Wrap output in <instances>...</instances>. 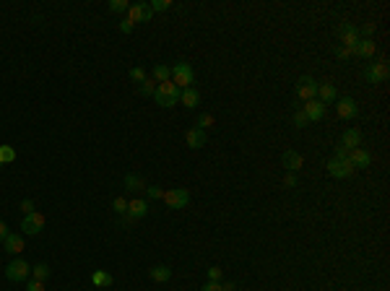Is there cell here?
<instances>
[{"label":"cell","instance_id":"3","mask_svg":"<svg viewBox=\"0 0 390 291\" xmlns=\"http://www.w3.org/2000/svg\"><path fill=\"white\" fill-rule=\"evenodd\" d=\"M338 39H341V47H348L351 55H354V47L359 42V26L354 24H341L338 26Z\"/></svg>","mask_w":390,"mask_h":291},{"label":"cell","instance_id":"30","mask_svg":"<svg viewBox=\"0 0 390 291\" xmlns=\"http://www.w3.org/2000/svg\"><path fill=\"white\" fill-rule=\"evenodd\" d=\"M112 211L120 214V216H125V214H128V200H125V198H114V200H112Z\"/></svg>","mask_w":390,"mask_h":291},{"label":"cell","instance_id":"14","mask_svg":"<svg viewBox=\"0 0 390 291\" xmlns=\"http://www.w3.org/2000/svg\"><path fill=\"white\" fill-rule=\"evenodd\" d=\"M348 161H351V166H354V169H364V166H369L372 164V153L367 151V148H354L348 153Z\"/></svg>","mask_w":390,"mask_h":291},{"label":"cell","instance_id":"18","mask_svg":"<svg viewBox=\"0 0 390 291\" xmlns=\"http://www.w3.org/2000/svg\"><path fill=\"white\" fill-rule=\"evenodd\" d=\"M185 141H187L190 148H203V146H206V130H201V128H190V130L185 133Z\"/></svg>","mask_w":390,"mask_h":291},{"label":"cell","instance_id":"29","mask_svg":"<svg viewBox=\"0 0 390 291\" xmlns=\"http://www.w3.org/2000/svg\"><path fill=\"white\" fill-rule=\"evenodd\" d=\"M128 8H130L128 0H109V11L114 13H128Z\"/></svg>","mask_w":390,"mask_h":291},{"label":"cell","instance_id":"23","mask_svg":"<svg viewBox=\"0 0 390 291\" xmlns=\"http://www.w3.org/2000/svg\"><path fill=\"white\" fill-rule=\"evenodd\" d=\"M151 75H153L156 83H167V81H172V68H167V65H153Z\"/></svg>","mask_w":390,"mask_h":291},{"label":"cell","instance_id":"20","mask_svg":"<svg viewBox=\"0 0 390 291\" xmlns=\"http://www.w3.org/2000/svg\"><path fill=\"white\" fill-rule=\"evenodd\" d=\"M180 102H182V107H187V109H195V107L201 104V94L195 91L192 86H190V89H182V91H180Z\"/></svg>","mask_w":390,"mask_h":291},{"label":"cell","instance_id":"6","mask_svg":"<svg viewBox=\"0 0 390 291\" xmlns=\"http://www.w3.org/2000/svg\"><path fill=\"white\" fill-rule=\"evenodd\" d=\"M151 16H153V11H151V6L146 3V0H141V3H133L130 8H128V21L135 26V24H143V21H151Z\"/></svg>","mask_w":390,"mask_h":291},{"label":"cell","instance_id":"16","mask_svg":"<svg viewBox=\"0 0 390 291\" xmlns=\"http://www.w3.org/2000/svg\"><path fill=\"white\" fill-rule=\"evenodd\" d=\"M336 99H338V91H336L333 83H318V102H323V104H333Z\"/></svg>","mask_w":390,"mask_h":291},{"label":"cell","instance_id":"7","mask_svg":"<svg viewBox=\"0 0 390 291\" xmlns=\"http://www.w3.org/2000/svg\"><path fill=\"white\" fill-rule=\"evenodd\" d=\"M297 96L302 102H309V99H318V81L309 78V75H302L299 83H297Z\"/></svg>","mask_w":390,"mask_h":291},{"label":"cell","instance_id":"44","mask_svg":"<svg viewBox=\"0 0 390 291\" xmlns=\"http://www.w3.org/2000/svg\"><path fill=\"white\" fill-rule=\"evenodd\" d=\"M348 153H351V151H348V148H343V146H338V148H336V159H348Z\"/></svg>","mask_w":390,"mask_h":291},{"label":"cell","instance_id":"47","mask_svg":"<svg viewBox=\"0 0 390 291\" xmlns=\"http://www.w3.org/2000/svg\"><path fill=\"white\" fill-rule=\"evenodd\" d=\"M0 166H3V164H0Z\"/></svg>","mask_w":390,"mask_h":291},{"label":"cell","instance_id":"41","mask_svg":"<svg viewBox=\"0 0 390 291\" xmlns=\"http://www.w3.org/2000/svg\"><path fill=\"white\" fill-rule=\"evenodd\" d=\"M284 185H286V187H297V177H294V172H286V177H284Z\"/></svg>","mask_w":390,"mask_h":291},{"label":"cell","instance_id":"2","mask_svg":"<svg viewBox=\"0 0 390 291\" xmlns=\"http://www.w3.org/2000/svg\"><path fill=\"white\" fill-rule=\"evenodd\" d=\"M6 276H8V281H26L31 276V265L24 258H16L6 265Z\"/></svg>","mask_w":390,"mask_h":291},{"label":"cell","instance_id":"12","mask_svg":"<svg viewBox=\"0 0 390 291\" xmlns=\"http://www.w3.org/2000/svg\"><path fill=\"white\" fill-rule=\"evenodd\" d=\"M302 112L307 114V120H309V122H318V120H323V117H325V104H323V102H318V99H309V102H304V104H302Z\"/></svg>","mask_w":390,"mask_h":291},{"label":"cell","instance_id":"21","mask_svg":"<svg viewBox=\"0 0 390 291\" xmlns=\"http://www.w3.org/2000/svg\"><path fill=\"white\" fill-rule=\"evenodd\" d=\"M3 244H6V253L18 255L21 249H24V237H21V234H8V237L3 239Z\"/></svg>","mask_w":390,"mask_h":291},{"label":"cell","instance_id":"10","mask_svg":"<svg viewBox=\"0 0 390 291\" xmlns=\"http://www.w3.org/2000/svg\"><path fill=\"white\" fill-rule=\"evenodd\" d=\"M45 229V216L42 214H29V216H24V221H21V234H39Z\"/></svg>","mask_w":390,"mask_h":291},{"label":"cell","instance_id":"40","mask_svg":"<svg viewBox=\"0 0 390 291\" xmlns=\"http://www.w3.org/2000/svg\"><path fill=\"white\" fill-rule=\"evenodd\" d=\"M146 192H148V198H162V195H164V190H162V187H156V185H151Z\"/></svg>","mask_w":390,"mask_h":291},{"label":"cell","instance_id":"28","mask_svg":"<svg viewBox=\"0 0 390 291\" xmlns=\"http://www.w3.org/2000/svg\"><path fill=\"white\" fill-rule=\"evenodd\" d=\"M138 91H141L143 96H153V91H156V81H153V78H146L141 86H138Z\"/></svg>","mask_w":390,"mask_h":291},{"label":"cell","instance_id":"4","mask_svg":"<svg viewBox=\"0 0 390 291\" xmlns=\"http://www.w3.org/2000/svg\"><path fill=\"white\" fill-rule=\"evenodd\" d=\"M172 83L182 91V89H190V83H192V68L187 63H177L172 68Z\"/></svg>","mask_w":390,"mask_h":291},{"label":"cell","instance_id":"13","mask_svg":"<svg viewBox=\"0 0 390 291\" xmlns=\"http://www.w3.org/2000/svg\"><path fill=\"white\" fill-rule=\"evenodd\" d=\"M387 63H372V65H367V70H364V75H367V81L369 83H382V81H387Z\"/></svg>","mask_w":390,"mask_h":291},{"label":"cell","instance_id":"1","mask_svg":"<svg viewBox=\"0 0 390 291\" xmlns=\"http://www.w3.org/2000/svg\"><path fill=\"white\" fill-rule=\"evenodd\" d=\"M153 99H156V104H159V107L169 109V107H174V104L180 102V89L174 86L172 81L159 83V86H156V91H153Z\"/></svg>","mask_w":390,"mask_h":291},{"label":"cell","instance_id":"25","mask_svg":"<svg viewBox=\"0 0 390 291\" xmlns=\"http://www.w3.org/2000/svg\"><path fill=\"white\" fill-rule=\"evenodd\" d=\"M125 190H146V182L135 174H125Z\"/></svg>","mask_w":390,"mask_h":291},{"label":"cell","instance_id":"36","mask_svg":"<svg viewBox=\"0 0 390 291\" xmlns=\"http://www.w3.org/2000/svg\"><path fill=\"white\" fill-rule=\"evenodd\" d=\"M26 291H45V281H36V278H31V281L26 283Z\"/></svg>","mask_w":390,"mask_h":291},{"label":"cell","instance_id":"27","mask_svg":"<svg viewBox=\"0 0 390 291\" xmlns=\"http://www.w3.org/2000/svg\"><path fill=\"white\" fill-rule=\"evenodd\" d=\"M11 161H16L13 146H0V164H11Z\"/></svg>","mask_w":390,"mask_h":291},{"label":"cell","instance_id":"26","mask_svg":"<svg viewBox=\"0 0 390 291\" xmlns=\"http://www.w3.org/2000/svg\"><path fill=\"white\" fill-rule=\"evenodd\" d=\"M47 276H50V265L47 263H39V265L31 268V278H36V281H45Z\"/></svg>","mask_w":390,"mask_h":291},{"label":"cell","instance_id":"31","mask_svg":"<svg viewBox=\"0 0 390 291\" xmlns=\"http://www.w3.org/2000/svg\"><path fill=\"white\" fill-rule=\"evenodd\" d=\"M151 11H169L172 8V0H151Z\"/></svg>","mask_w":390,"mask_h":291},{"label":"cell","instance_id":"17","mask_svg":"<svg viewBox=\"0 0 390 291\" xmlns=\"http://www.w3.org/2000/svg\"><path fill=\"white\" fill-rule=\"evenodd\" d=\"M359 143H362V133H359L357 128H348V130L341 135V146H343V148H348V151L359 148Z\"/></svg>","mask_w":390,"mask_h":291},{"label":"cell","instance_id":"38","mask_svg":"<svg viewBox=\"0 0 390 291\" xmlns=\"http://www.w3.org/2000/svg\"><path fill=\"white\" fill-rule=\"evenodd\" d=\"M208 281H216V283H219V281H221V268H216V265L208 268Z\"/></svg>","mask_w":390,"mask_h":291},{"label":"cell","instance_id":"39","mask_svg":"<svg viewBox=\"0 0 390 291\" xmlns=\"http://www.w3.org/2000/svg\"><path fill=\"white\" fill-rule=\"evenodd\" d=\"M21 211H24V216L34 214V203H31V200H21Z\"/></svg>","mask_w":390,"mask_h":291},{"label":"cell","instance_id":"5","mask_svg":"<svg viewBox=\"0 0 390 291\" xmlns=\"http://www.w3.org/2000/svg\"><path fill=\"white\" fill-rule=\"evenodd\" d=\"M328 174L336 177V180H346V177L354 174V166H351L348 159H336V156H333V159L328 161Z\"/></svg>","mask_w":390,"mask_h":291},{"label":"cell","instance_id":"8","mask_svg":"<svg viewBox=\"0 0 390 291\" xmlns=\"http://www.w3.org/2000/svg\"><path fill=\"white\" fill-rule=\"evenodd\" d=\"M162 200H164L169 208H185L187 200H190V192H187L185 187H172V190H167V192L162 195Z\"/></svg>","mask_w":390,"mask_h":291},{"label":"cell","instance_id":"33","mask_svg":"<svg viewBox=\"0 0 390 291\" xmlns=\"http://www.w3.org/2000/svg\"><path fill=\"white\" fill-rule=\"evenodd\" d=\"M291 120H294V125H297V128H307V125H309V120H307V114H304L302 109H297Z\"/></svg>","mask_w":390,"mask_h":291},{"label":"cell","instance_id":"32","mask_svg":"<svg viewBox=\"0 0 390 291\" xmlns=\"http://www.w3.org/2000/svg\"><path fill=\"white\" fill-rule=\"evenodd\" d=\"M213 125V114H208V112H203V114H198V128L201 130H206V128H211Z\"/></svg>","mask_w":390,"mask_h":291},{"label":"cell","instance_id":"43","mask_svg":"<svg viewBox=\"0 0 390 291\" xmlns=\"http://www.w3.org/2000/svg\"><path fill=\"white\" fill-rule=\"evenodd\" d=\"M201 291H221V283H216V281H208Z\"/></svg>","mask_w":390,"mask_h":291},{"label":"cell","instance_id":"24","mask_svg":"<svg viewBox=\"0 0 390 291\" xmlns=\"http://www.w3.org/2000/svg\"><path fill=\"white\" fill-rule=\"evenodd\" d=\"M91 283L94 286H112V276L107 270H94L91 273Z\"/></svg>","mask_w":390,"mask_h":291},{"label":"cell","instance_id":"45","mask_svg":"<svg viewBox=\"0 0 390 291\" xmlns=\"http://www.w3.org/2000/svg\"><path fill=\"white\" fill-rule=\"evenodd\" d=\"M8 234H11V231H8V226H6L3 221H0V239H6Z\"/></svg>","mask_w":390,"mask_h":291},{"label":"cell","instance_id":"15","mask_svg":"<svg viewBox=\"0 0 390 291\" xmlns=\"http://www.w3.org/2000/svg\"><path fill=\"white\" fill-rule=\"evenodd\" d=\"M281 161H284V166H286V172H299L302 166H304V156L299 153V151H284V156H281Z\"/></svg>","mask_w":390,"mask_h":291},{"label":"cell","instance_id":"34","mask_svg":"<svg viewBox=\"0 0 390 291\" xmlns=\"http://www.w3.org/2000/svg\"><path fill=\"white\" fill-rule=\"evenodd\" d=\"M130 78H133V81H138V83H143L148 75H146V70H143V68H130Z\"/></svg>","mask_w":390,"mask_h":291},{"label":"cell","instance_id":"19","mask_svg":"<svg viewBox=\"0 0 390 291\" xmlns=\"http://www.w3.org/2000/svg\"><path fill=\"white\" fill-rule=\"evenodd\" d=\"M375 52H377L375 39H359L354 47V55H359V57H375Z\"/></svg>","mask_w":390,"mask_h":291},{"label":"cell","instance_id":"42","mask_svg":"<svg viewBox=\"0 0 390 291\" xmlns=\"http://www.w3.org/2000/svg\"><path fill=\"white\" fill-rule=\"evenodd\" d=\"M120 31H123V34H130V31H133V24H130L128 18H123V21H120Z\"/></svg>","mask_w":390,"mask_h":291},{"label":"cell","instance_id":"9","mask_svg":"<svg viewBox=\"0 0 390 291\" xmlns=\"http://www.w3.org/2000/svg\"><path fill=\"white\" fill-rule=\"evenodd\" d=\"M148 214V203L146 200H128V214H125V221L123 224H133V221H138V219H143Z\"/></svg>","mask_w":390,"mask_h":291},{"label":"cell","instance_id":"11","mask_svg":"<svg viewBox=\"0 0 390 291\" xmlns=\"http://www.w3.org/2000/svg\"><path fill=\"white\" fill-rule=\"evenodd\" d=\"M336 112H338V117H343V120H354V117L359 114V107H357V102L351 99V96H343V99H336Z\"/></svg>","mask_w":390,"mask_h":291},{"label":"cell","instance_id":"35","mask_svg":"<svg viewBox=\"0 0 390 291\" xmlns=\"http://www.w3.org/2000/svg\"><path fill=\"white\" fill-rule=\"evenodd\" d=\"M375 31H377V26H375V24H364V26L359 29V34H364V39H372V36H375Z\"/></svg>","mask_w":390,"mask_h":291},{"label":"cell","instance_id":"22","mask_svg":"<svg viewBox=\"0 0 390 291\" xmlns=\"http://www.w3.org/2000/svg\"><path fill=\"white\" fill-rule=\"evenodd\" d=\"M148 276H151L153 281H159V283H167V281L172 278V270H169L167 265H153V268L148 270Z\"/></svg>","mask_w":390,"mask_h":291},{"label":"cell","instance_id":"37","mask_svg":"<svg viewBox=\"0 0 390 291\" xmlns=\"http://www.w3.org/2000/svg\"><path fill=\"white\" fill-rule=\"evenodd\" d=\"M336 57H338V60H348V57H351V50H348V47H336Z\"/></svg>","mask_w":390,"mask_h":291},{"label":"cell","instance_id":"46","mask_svg":"<svg viewBox=\"0 0 390 291\" xmlns=\"http://www.w3.org/2000/svg\"><path fill=\"white\" fill-rule=\"evenodd\" d=\"M221 291H234V283L229 281V283H221Z\"/></svg>","mask_w":390,"mask_h":291}]
</instances>
